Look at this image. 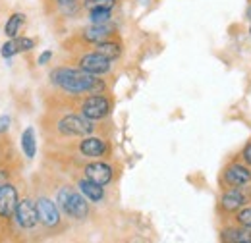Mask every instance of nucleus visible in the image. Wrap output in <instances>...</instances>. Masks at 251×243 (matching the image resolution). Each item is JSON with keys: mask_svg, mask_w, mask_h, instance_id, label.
Segmentation results:
<instances>
[{"mask_svg": "<svg viewBox=\"0 0 251 243\" xmlns=\"http://www.w3.org/2000/svg\"><path fill=\"white\" fill-rule=\"evenodd\" d=\"M50 81L68 93H85L100 89V81L93 73L85 70H72V68H56L50 73Z\"/></svg>", "mask_w": 251, "mask_h": 243, "instance_id": "f257e3e1", "label": "nucleus"}, {"mask_svg": "<svg viewBox=\"0 0 251 243\" xmlns=\"http://www.w3.org/2000/svg\"><path fill=\"white\" fill-rule=\"evenodd\" d=\"M58 205L68 216L77 218V220L85 218L87 213H89V207H87V201L83 199V193L79 195V193L72 191L70 187H64L62 191L58 193Z\"/></svg>", "mask_w": 251, "mask_h": 243, "instance_id": "f03ea898", "label": "nucleus"}, {"mask_svg": "<svg viewBox=\"0 0 251 243\" xmlns=\"http://www.w3.org/2000/svg\"><path fill=\"white\" fill-rule=\"evenodd\" d=\"M81 112L89 120H100L110 112V100L104 95H93L83 102Z\"/></svg>", "mask_w": 251, "mask_h": 243, "instance_id": "7ed1b4c3", "label": "nucleus"}, {"mask_svg": "<svg viewBox=\"0 0 251 243\" xmlns=\"http://www.w3.org/2000/svg\"><path fill=\"white\" fill-rule=\"evenodd\" d=\"M58 127L66 135H89L93 131V123L85 116H66L60 120Z\"/></svg>", "mask_w": 251, "mask_h": 243, "instance_id": "20e7f679", "label": "nucleus"}, {"mask_svg": "<svg viewBox=\"0 0 251 243\" xmlns=\"http://www.w3.org/2000/svg\"><path fill=\"white\" fill-rule=\"evenodd\" d=\"M16 220L22 228H33L39 222V213H37V205H33L29 199H24L18 203L16 207Z\"/></svg>", "mask_w": 251, "mask_h": 243, "instance_id": "39448f33", "label": "nucleus"}, {"mask_svg": "<svg viewBox=\"0 0 251 243\" xmlns=\"http://www.w3.org/2000/svg\"><path fill=\"white\" fill-rule=\"evenodd\" d=\"M37 213H39V222H43L45 226L52 228L60 222V213H58V207L50 201V199H39L37 201Z\"/></svg>", "mask_w": 251, "mask_h": 243, "instance_id": "423d86ee", "label": "nucleus"}, {"mask_svg": "<svg viewBox=\"0 0 251 243\" xmlns=\"http://www.w3.org/2000/svg\"><path fill=\"white\" fill-rule=\"evenodd\" d=\"M18 191L14 185H2L0 187V216L8 218L16 213L18 207Z\"/></svg>", "mask_w": 251, "mask_h": 243, "instance_id": "0eeeda50", "label": "nucleus"}, {"mask_svg": "<svg viewBox=\"0 0 251 243\" xmlns=\"http://www.w3.org/2000/svg\"><path fill=\"white\" fill-rule=\"evenodd\" d=\"M79 68L85 70V72H89V73H93V75H99V73H106L110 70V60L104 58L102 54L95 52V54L83 56L79 60Z\"/></svg>", "mask_w": 251, "mask_h": 243, "instance_id": "6e6552de", "label": "nucleus"}, {"mask_svg": "<svg viewBox=\"0 0 251 243\" xmlns=\"http://www.w3.org/2000/svg\"><path fill=\"white\" fill-rule=\"evenodd\" d=\"M85 176L89 180H93V182L104 185V183H108L112 180V168L108 164H104V162H93V164H87Z\"/></svg>", "mask_w": 251, "mask_h": 243, "instance_id": "1a4fd4ad", "label": "nucleus"}, {"mask_svg": "<svg viewBox=\"0 0 251 243\" xmlns=\"http://www.w3.org/2000/svg\"><path fill=\"white\" fill-rule=\"evenodd\" d=\"M112 33H114V27L108 25V24H93L91 27H87V29L83 31V39L89 41V43L99 45V43L108 41Z\"/></svg>", "mask_w": 251, "mask_h": 243, "instance_id": "9d476101", "label": "nucleus"}, {"mask_svg": "<svg viewBox=\"0 0 251 243\" xmlns=\"http://www.w3.org/2000/svg\"><path fill=\"white\" fill-rule=\"evenodd\" d=\"M224 178H226V182L230 183V185L242 187V185H246L251 180V172L246 166H242V164H232V166L226 168Z\"/></svg>", "mask_w": 251, "mask_h": 243, "instance_id": "9b49d317", "label": "nucleus"}, {"mask_svg": "<svg viewBox=\"0 0 251 243\" xmlns=\"http://www.w3.org/2000/svg\"><path fill=\"white\" fill-rule=\"evenodd\" d=\"M220 203H222V209L224 211H240L248 203V195L244 191H240V189H232V191H228V193L222 195V201Z\"/></svg>", "mask_w": 251, "mask_h": 243, "instance_id": "f8f14e48", "label": "nucleus"}, {"mask_svg": "<svg viewBox=\"0 0 251 243\" xmlns=\"http://www.w3.org/2000/svg\"><path fill=\"white\" fill-rule=\"evenodd\" d=\"M79 151L85 156H102L106 152V143L97 137H87L79 143Z\"/></svg>", "mask_w": 251, "mask_h": 243, "instance_id": "ddd939ff", "label": "nucleus"}, {"mask_svg": "<svg viewBox=\"0 0 251 243\" xmlns=\"http://www.w3.org/2000/svg\"><path fill=\"white\" fill-rule=\"evenodd\" d=\"M222 242L230 243H251V232L250 228H226L222 232Z\"/></svg>", "mask_w": 251, "mask_h": 243, "instance_id": "4468645a", "label": "nucleus"}, {"mask_svg": "<svg viewBox=\"0 0 251 243\" xmlns=\"http://www.w3.org/2000/svg\"><path fill=\"white\" fill-rule=\"evenodd\" d=\"M79 191L83 193V197H87L89 201H100L104 197V191H102V185L100 183L93 182V180H81L79 182Z\"/></svg>", "mask_w": 251, "mask_h": 243, "instance_id": "2eb2a0df", "label": "nucleus"}, {"mask_svg": "<svg viewBox=\"0 0 251 243\" xmlns=\"http://www.w3.org/2000/svg\"><path fill=\"white\" fill-rule=\"evenodd\" d=\"M22 149H24L27 158H33V156H35V152H37V139H35L33 127H27V129L24 131V135H22Z\"/></svg>", "mask_w": 251, "mask_h": 243, "instance_id": "dca6fc26", "label": "nucleus"}, {"mask_svg": "<svg viewBox=\"0 0 251 243\" xmlns=\"http://www.w3.org/2000/svg\"><path fill=\"white\" fill-rule=\"evenodd\" d=\"M97 52L102 54V56L108 58V60H114V58L120 56V45L110 43V41H104V43H99V45H97Z\"/></svg>", "mask_w": 251, "mask_h": 243, "instance_id": "f3484780", "label": "nucleus"}, {"mask_svg": "<svg viewBox=\"0 0 251 243\" xmlns=\"http://www.w3.org/2000/svg\"><path fill=\"white\" fill-rule=\"evenodd\" d=\"M24 20H25V16H24V14H14V16H12V18L6 22L4 33H6L10 39L18 37V31H20V27L24 25Z\"/></svg>", "mask_w": 251, "mask_h": 243, "instance_id": "a211bd4d", "label": "nucleus"}, {"mask_svg": "<svg viewBox=\"0 0 251 243\" xmlns=\"http://www.w3.org/2000/svg\"><path fill=\"white\" fill-rule=\"evenodd\" d=\"M116 0H85V8L91 10H112Z\"/></svg>", "mask_w": 251, "mask_h": 243, "instance_id": "6ab92c4d", "label": "nucleus"}, {"mask_svg": "<svg viewBox=\"0 0 251 243\" xmlns=\"http://www.w3.org/2000/svg\"><path fill=\"white\" fill-rule=\"evenodd\" d=\"M110 10H91V24H108Z\"/></svg>", "mask_w": 251, "mask_h": 243, "instance_id": "aec40b11", "label": "nucleus"}, {"mask_svg": "<svg viewBox=\"0 0 251 243\" xmlns=\"http://www.w3.org/2000/svg\"><path fill=\"white\" fill-rule=\"evenodd\" d=\"M18 52H20V49H18L16 39H10L8 43L2 45V56H4V58H12V56L18 54Z\"/></svg>", "mask_w": 251, "mask_h": 243, "instance_id": "412c9836", "label": "nucleus"}, {"mask_svg": "<svg viewBox=\"0 0 251 243\" xmlns=\"http://www.w3.org/2000/svg\"><path fill=\"white\" fill-rule=\"evenodd\" d=\"M236 220H238L240 226L251 228V207L250 209H242V211L238 213V216H236Z\"/></svg>", "mask_w": 251, "mask_h": 243, "instance_id": "4be33fe9", "label": "nucleus"}, {"mask_svg": "<svg viewBox=\"0 0 251 243\" xmlns=\"http://www.w3.org/2000/svg\"><path fill=\"white\" fill-rule=\"evenodd\" d=\"M14 39H16V43H18V49H20V52L31 50L33 47H35V41H33V39H27V37H14Z\"/></svg>", "mask_w": 251, "mask_h": 243, "instance_id": "5701e85b", "label": "nucleus"}, {"mask_svg": "<svg viewBox=\"0 0 251 243\" xmlns=\"http://www.w3.org/2000/svg\"><path fill=\"white\" fill-rule=\"evenodd\" d=\"M8 125H10V116H8V114L0 116V133H4V131L8 129Z\"/></svg>", "mask_w": 251, "mask_h": 243, "instance_id": "b1692460", "label": "nucleus"}, {"mask_svg": "<svg viewBox=\"0 0 251 243\" xmlns=\"http://www.w3.org/2000/svg\"><path fill=\"white\" fill-rule=\"evenodd\" d=\"M52 58V50H47V52H43L41 56H39V66H45L47 62Z\"/></svg>", "mask_w": 251, "mask_h": 243, "instance_id": "393cba45", "label": "nucleus"}, {"mask_svg": "<svg viewBox=\"0 0 251 243\" xmlns=\"http://www.w3.org/2000/svg\"><path fill=\"white\" fill-rule=\"evenodd\" d=\"M244 160L251 166V143H248L246 149H244Z\"/></svg>", "mask_w": 251, "mask_h": 243, "instance_id": "a878e982", "label": "nucleus"}, {"mask_svg": "<svg viewBox=\"0 0 251 243\" xmlns=\"http://www.w3.org/2000/svg\"><path fill=\"white\" fill-rule=\"evenodd\" d=\"M248 20H251V6H250V10H248Z\"/></svg>", "mask_w": 251, "mask_h": 243, "instance_id": "bb28decb", "label": "nucleus"}]
</instances>
